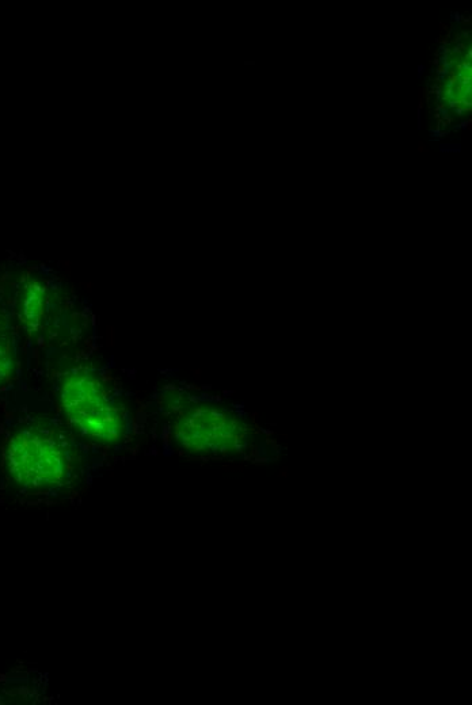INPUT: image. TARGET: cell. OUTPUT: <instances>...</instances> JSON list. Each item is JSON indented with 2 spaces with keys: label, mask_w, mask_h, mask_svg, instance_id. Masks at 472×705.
I'll return each mask as SVG.
<instances>
[{
  "label": "cell",
  "mask_w": 472,
  "mask_h": 705,
  "mask_svg": "<svg viewBox=\"0 0 472 705\" xmlns=\"http://www.w3.org/2000/svg\"><path fill=\"white\" fill-rule=\"evenodd\" d=\"M62 406L76 430L98 444L113 445L125 432L123 411L106 394L94 375L78 373L64 381Z\"/></svg>",
  "instance_id": "obj_2"
},
{
  "label": "cell",
  "mask_w": 472,
  "mask_h": 705,
  "mask_svg": "<svg viewBox=\"0 0 472 705\" xmlns=\"http://www.w3.org/2000/svg\"><path fill=\"white\" fill-rule=\"evenodd\" d=\"M471 129H472V120H471V118H468V120H464L463 123H460L459 125H455L454 132L471 131Z\"/></svg>",
  "instance_id": "obj_8"
},
{
  "label": "cell",
  "mask_w": 472,
  "mask_h": 705,
  "mask_svg": "<svg viewBox=\"0 0 472 705\" xmlns=\"http://www.w3.org/2000/svg\"><path fill=\"white\" fill-rule=\"evenodd\" d=\"M45 288L40 282L32 281L26 285L24 301H22V312H24L25 322L30 327L40 325L44 315Z\"/></svg>",
  "instance_id": "obj_4"
},
{
  "label": "cell",
  "mask_w": 472,
  "mask_h": 705,
  "mask_svg": "<svg viewBox=\"0 0 472 705\" xmlns=\"http://www.w3.org/2000/svg\"><path fill=\"white\" fill-rule=\"evenodd\" d=\"M428 151L429 150H428V148L425 147V144L422 143V141H420V143H418V152H421V154H422V152H428Z\"/></svg>",
  "instance_id": "obj_16"
},
{
  "label": "cell",
  "mask_w": 472,
  "mask_h": 705,
  "mask_svg": "<svg viewBox=\"0 0 472 705\" xmlns=\"http://www.w3.org/2000/svg\"><path fill=\"white\" fill-rule=\"evenodd\" d=\"M467 45L460 43L456 45L454 49H451V55H462L463 51H466Z\"/></svg>",
  "instance_id": "obj_9"
},
{
  "label": "cell",
  "mask_w": 472,
  "mask_h": 705,
  "mask_svg": "<svg viewBox=\"0 0 472 705\" xmlns=\"http://www.w3.org/2000/svg\"><path fill=\"white\" fill-rule=\"evenodd\" d=\"M460 34H462V37H466V38H467V37H470V32H467V30H466V32H463V33H460Z\"/></svg>",
  "instance_id": "obj_22"
},
{
  "label": "cell",
  "mask_w": 472,
  "mask_h": 705,
  "mask_svg": "<svg viewBox=\"0 0 472 705\" xmlns=\"http://www.w3.org/2000/svg\"><path fill=\"white\" fill-rule=\"evenodd\" d=\"M451 15H452V17H451L452 21H456V25H459L460 21H462L463 15L460 14L459 11H456V13L454 11V13H451Z\"/></svg>",
  "instance_id": "obj_10"
},
{
  "label": "cell",
  "mask_w": 472,
  "mask_h": 705,
  "mask_svg": "<svg viewBox=\"0 0 472 705\" xmlns=\"http://www.w3.org/2000/svg\"><path fill=\"white\" fill-rule=\"evenodd\" d=\"M175 441L194 455H227L241 449L246 426L230 411L213 406H192L175 419Z\"/></svg>",
  "instance_id": "obj_3"
},
{
  "label": "cell",
  "mask_w": 472,
  "mask_h": 705,
  "mask_svg": "<svg viewBox=\"0 0 472 705\" xmlns=\"http://www.w3.org/2000/svg\"><path fill=\"white\" fill-rule=\"evenodd\" d=\"M472 59V48H468V52L466 55V62H471Z\"/></svg>",
  "instance_id": "obj_18"
},
{
  "label": "cell",
  "mask_w": 472,
  "mask_h": 705,
  "mask_svg": "<svg viewBox=\"0 0 472 705\" xmlns=\"http://www.w3.org/2000/svg\"><path fill=\"white\" fill-rule=\"evenodd\" d=\"M462 40H463L462 34L456 33L454 36V40H452V44L458 45V44L462 43Z\"/></svg>",
  "instance_id": "obj_14"
},
{
  "label": "cell",
  "mask_w": 472,
  "mask_h": 705,
  "mask_svg": "<svg viewBox=\"0 0 472 705\" xmlns=\"http://www.w3.org/2000/svg\"><path fill=\"white\" fill-rule=\"evenodd\" d=\"M454 110H455L456 116H463L464 113L471 112V109L462 108V106H458V108H455Z\"/></svg>",
  "instance_id": "obj_11"
},
{
  "label": "cell",
  "mask_w": 472,
  "mask_h": 705,
  "mask_svg": "<svg viewBox=\"0 0 472 705\" xmlns=\"http://www.w3.org/2000/svg\"><path fill=\"white\" fill-rule=\"evenodd\" d=\"M441 154H460L462 152V144L445 143L440 144Z\"/></svg>",
  "instance_id": "obj_6"
},
{
  "label": "cell",
  "mask_w": 472,
  "mask_h": 705,
  "mask_svg": "<svg viewBox=\"0 0 472 705\" xmlns=\"http://www.w3.org/2000/svg\"><path fill=\"white\" fill-rule=\"evenodd\" d=\"M432 64H433V66L439 67L440 66L439 59L433 60Z\"/></svg>",
  "instance_id": "obj_21"
},
{
  "label": "cell",
  "mask_w": 472,
  "mask_h": 705,
  "mask_svg": "<svg viewBox=\"0 0 472 705\" xmlns=\"http://www.w3.org/2000/svg\"><path fill=\"white\" fill-rule=\"evenodd\" d=\"M435 118H436V120H440V118H441L440 114H439V113H436V114H435Z\"/></svg>",
  "instance_id": "obj_23"
},
{
  "label": "cell",
  "mask_w": 472,
  "mask_h": 705,
  "mask_svg": "<svg viewBox=\"0 0 472 705\" xmlns=\"http://www.w3.org/2000/svg\"><path fill=\"white\" fill-rule=\"evenodd\" d=\"M445 109V104H439L436 106V113H440L441 110Z\"/></svg>",
  "instance_id": "obj_19"
},
{
  "label": "cell",
  "mask_w": 472,
  "mask_h": 705,
  "mask_svg": "<svg viewBox=\"0 0 472 705\" xmlns=\"http://www.w3.org/2000/svg\"><path fill=\"white\" fill-rule=\"evenodd\" d=\"M460 24L464 25H471L472 24V17H462V21H460Z\"/></svg>",
  "instance_id": "obj_17"
},
{
  "label": "cell",
  "mask_w": 472,
  "mask_h": 705,
  "mask_svg": "<svg viewBox=\"0 0 472 705\" xmlns=\"http://www.w3.org/2000/svg\"><path fill=\"white\" fill-rule=\"evenodd\" d=\"M425 71H426V66H424V64H420V66H418L417 78H418V79H421V78H422V75L425 74Z\"/></svg>",
  "instance_id": "obj_15"
},
{
  "label": "cell",
  "mask_w": 472,
  "mask_h": 705,
  "mask_svg": "<svg viewBox=\"0 0 472 705\" xmlns=\"http://www.w3.org/2000/svg\"><path fill=\"white\" fill-rule=\"evenodd\" d=\"M448 105L451 109L458 108V106H460V99H449Z\"/></svg>",
  "instance_id": "obj_12"
},
{
  "label": "cell",
  "mask_w": 472,
  "mask_h": 705,
  "mask_svg": "<svg viewBox=\"0 0 472 705\" xmlns=\"http://www.w3.org/2000/svg\"><path fill=\"white\" fill-rule=\"evenodd\" d=\"M429 133H430V136H433V137H430V141H437V140L443 139V137L449 135V131H441V129L439 127H436V128L430 127Z\"/></svg>",
  "instance_id": "obj_7"
},
{
  "label": "cell",
  "mask_w": 472,
  "mask_h": 705,
  "mask_svg": "<svg viewBox=\"0 0 472 705\" xmlns=\"http://www.w3.org/2000/svg\"><path fill=\"white\" fill-rule=\"evenodd\" d=\"M440 26H441V30H443V32H448L449 28L447 25H444L443 22H441Z\"/></svg>",
  "instance_id": "obj_20"
},
{
  "label": "cell",
  "mask_w": 472,
  "mask_h": 705,
  "mask_svg": "<svg viewBox=\"0 0 472 705\" xmlns=\"http://www.w3.org/2000/svg\"><path fill=\"white\" fill-rule=\"evenodd\" d=\"M11 371H13V358H11L9 348L0 338V386L9 379Z\"/></svg>",
  "instance_id": "obj_5"
},
{
  "label": "cell",
  "mask_w": 472,
  "mask_h": 705,
  "mask_svg": "<svg viewBox=\"0 0 472 705\" xmlns=\"http://www.w3.org/2000/svg\"><path fill=\"white\" fill-rule=\"evenodd\" d=\"M460 66H462V72H463V74H464V72H466V71H470V72L472 71L471 62H463V63H460Z\"/></svg>",
  "instance_id": "obj_13"
},
{
  "label": "cell",
  "mask_w": 472,
  "mask_h": 705,
  "mask_svg": "<svg viewBox=\"0 0 472 705\" xmlns=\"http://www.w3.org/2000/svg\"><path fill=\"white\" fill-rule=\"evenodd\" d=\"M7 474L30 491L53 489L64 483L70 470L66 449L59 438L43 429H22L7 442Z\"/></svg>",
  "instance_id": "obj_1"
}]
</instances>
